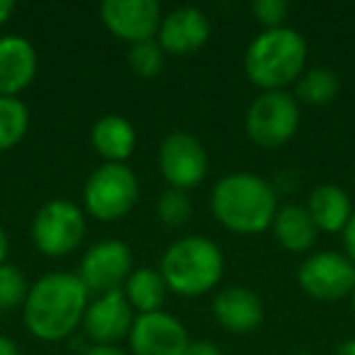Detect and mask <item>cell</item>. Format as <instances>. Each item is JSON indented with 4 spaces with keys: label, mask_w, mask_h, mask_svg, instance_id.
<instances>
[{
    "label": "cell",
    "mask_w": 355,
    "mask_h": 355,
    "mask_svg": "<svg viewBox=\"0 0 355 355\" xmlns=\"http://www.w3.org/2000/svg\"><path fill=\"white\" fill-rule=\"evenodd\" d=\"M88 287L73 272H49L30 285L22 304V319L35 338L56 343L83 326L88 309Z\"/></svg>",
    "instance_id": "6da1fadb"
},
{
    "label": "cell",
    "mask_w": 355,
    "mask_h": 355,
    "mask_svg": "<svg viewBox=\"0 0 355 355\" xmlns=\"http://www.w3.org/2000/svg\"><path fill=\"white\" fill-rule=\"evenodd\" d=\"M209 209L224 229L251 236L268 232L280 207L275 188L266 178L241 171L219 178L209 195Z\"/></svg>",
    "instance_id": "7a4b0ae2"
},
{
    "label": "cell",
    "mask_w": 355,
    "mask_h": 355,
    "mask_svg": "<svg viewBox=\"0 0 355 355\" xmlns=\"http://www.w3.org/2000/svg\"><path fill=\"white\" fill-rule=\"evenodd\" d=\"M306 64V42L292 27L263 30L248 44L243 54V71L246 78L256 88L285 90L290 83L300 80Z\"/></svg>",
    "instance_id": "3957f363"
},
{
    "label": "cell",
    "mask_w": 355,
    "mask_h": 355,
    "mask_svg": "<svg viewBox=\"0 0 355 355\" xmlns=\"http://www.w3.org/2000/svg\"><path fill=\"white\" fill-rule=\"evenodd\" d=\"M158 272L178 297H202L222 282L224 253L207 236H183L166 248Z\"/></svg>",
    "instance_id": "277c9868"
},
{
    "label": "cell",
    "mask_w": 355,
    "mask_h": 355,
    "mask_svg": "<svg viewBox=\"0 0 355 355\" xmlns=\"http://www.w3.org/2000/svg\"><path fill=\"white\" fill-rule=\"evenodd\" d=\"M139 202V180L127 163H103L85 180L83 207L98 222H119Z\"/></svg>",
    "instance_id": "5b68a950"
},
{
    "label": "cell",
    "mask_w": 355,
    "mask_h": 355,
    "mask_svg": "<svg viewBox=\"0 0 355 355\" xmlns=\"http://www.w3.org/2000/svg\"><path fill=\"white\" fill-rule=\"evenodd\" d=\"M300 103L287 90H266L246 110V137L261 148L287 144L300 129Z\"/></svg>",
    "instance_id": "8992f818"
},
{
    "label": "cell",
    "mask_w": 355,
    "mask_h": 355,
    "mask_svg": "<svg viewBox=\"0 0 355 355\" xmlns=\"http://www.w3.org/2000/svg\"><path fill=\"white\" fill-rule=\"evenodd\" d=\"M32 243L49 258H64L80 246L85 236V214L71 200H51L32 219Z\"/></svg>",
    "instance_id": "52a82bcc"
},
{
    "label": "cell",
    "mask_w": 355,
    "mask_h": 355,
    "mask_svg": "<svg viewBox=\"0 0 355 355\" xmlns=\"http://www.w3.org/2000/svg\"><path fill=\"white\" fill-rule=\"evenodd\" d=\"M302 292L319 302H338L355 290V266L336 251L311 253L297 270Z\"/></svg>",
    "instance_id": "ba28073f"
},
{
    "label": "cell",
    "mask_w": 355,
    "mask_h": 355,
    "mask_svg": "<svg viewBox=\"0 0 355 355\" xmlns=\"http://www.w3.org/2000/svg\"><path fill=\"white\" fill-rule=\"evenodd\" d=\"M209 158L200 139L190 132H171L158 146V171L175 190H190L207 175Z\"/></svg>",
    "instance_id": "9c48e42d"
},
{
    "label": "cell",
    "mask_w": 355,
    "mask_h": 355,
    "mask_svg": "<svg viewBox=\"0 0 355 355\" xmlns=\"http://www.w3.org/2000/svg\"><path fill=\"white\" fill-rule=\"evenodd\" d=\"M134 272V256L132 248L119 239H105L85 251L80 261L78 277L88 292H105L122 290L127 277Z\"/></svg>",
    "instance_id": "30bf717a"
},
{
    "label": "cell",
    "mask_w": 355,
    "mask_h": 355,
    "mask_svg": "<svg viewBox=\"0 0 355 355\" xmlns=\"http://www.w3.org/2000/svg\"><path fill=\"white\" fill-rule=\"evenodd\" d=\"M100 20L110 35L132 46L156 40L163 10L156 0H105L100 6Z\"/></svg>",
    "instance_id": "8fae6325"
},
{
    "label": "cell",
    "mask_w": 355,
    "mask_h": 355,
    "mask_svg": "<svg viewBox=\"0 0 355 355\" xmlns=\"http://www.w3.org/2000/svg\"><path fill=\"white\" fill-rule=\"evenodd\" d=\"M127 340L132 355H185L190 345L183 321L168 311L137 314Z\"/></svg>",
    "instance_id": "7c38bea8"
},
{
    "label": "cell",
    "mask_w": 355,
    "mask_h": 355,
    "mask_svg": "<svg viewBox=\"0 0 355 355\" xmlns=\"http://www.w3.org/2000/svg\"><path fill=\"white\" fill-rule=\"evenodd\" d=\"M134 319L137 314L122 290L105 292L88 302L83 316L85 338L90 340V345H119V340L127 338L132 331Z\"/></svg>",
    "instance_id": "4fadbf2b"
},
{
    "label": "cell",
    "mask_w": 355,
    "mask_h": 355,
    "mask_svg": "<svg viewBox=\"0 0 355 355\" xmlns=\"http://www.w3.org/2000/svg\"><path fill=\"white\" fill-rule=\"evenodd\" d=\"M212 35V22L200 8L185 6L175 8L168 15H163L158 27L156 42L163 49V54L185 56L202 49Z\"/></svg>",
    "instance_id": "5bb4252c"
},
{
    "label": "cell",
    "mask_w": 355,
    "mask_h": 355,
    "mask_svg": "<svg viewBox=\"0 0 355 355\" xmlns=\"http://www.w3.org/2000/svg\"><path fill=\"white\" fill-rule=\"evenodd\" d=\"M212 311L217 324L224 331L236 336L251 334L266 319V306H263V300L258 297V292L243 285L219 290L212 300Z\"/></svg>",
    "instance_id": "9a60e30c"
},
{
    "label": "cell",
    "mask_w": 355,
    "mask_h": 355,
    "mask_svg": "<svg viewBox=\"0 0 355 355\" xmlns=\"http://www.w3.org/2000/svg\"><path fill=\"white\" fill-rule=\"evenodd\" d=\"M40 69L37 49L30 40L20 35L0 37V95L17 98L30 88Z\"/></svg>",
    "instance_id": "2e32d148"
},
{
    "label": "cell",
    "mask_w": 355,
    "mask_h": 355,
    "mask_svg": "<svg viewBox=\"0 0 355 355\" xmlns=\"http://www.w3.org/2000/svg\"><path fill=\"white\" fill-rule=\"evenodd\" d=\"M90 144L105 163H127L137 148V129L122 114H105L90 129Z\"/></svg>",
    "instance_id": "e0dca14e"
},
{
    "label": "cell",
    "mask_w": 355,
    "mask_h": 355,
    "mask_svg": "<svg viewBox=\"0 0 355 355\" xmlns=\"http://www.w3.org/2000/svg\"><path fill=\"white\" fill-rule=\"evenodd\" d=\"M304 209L309 212L316 232L324 234H343L353 217V202L348 193L338 185H319L311 190Z\"/></svg>",
    "instance_id": "ac0fdd59"
},
{
    "label": "cell",
    "mask_w": 355,
    "mask_h": 355,
    "mask_svg": "<svg viewBox=\"0 0 355 355\" xmlns=\"http://www.w3.org/2000/svg\"><path fill=\"white\" fill-rule=\"evenodd\" d=\"M270 229L275 234L277 243L290 253L311 251L316 239H319V232H316L309 212L302 205H285V207L277 209Z\"/></svg>",
    "instance_id": "d6986e66"
},
{
    "label": "cell",
    "mask_w": 355,
    "mask_h": 355,
    "mask_svg": "<svg viewBox=\"0 0 355 355\" xmlns=\"http://www.w3.org/2000/svg\"><path fill=\"white\" fill-rule=\"evenodd\" d=\"M122 292L137 314H151V311H161L168 287L156 268H134V272L124 282Z\"/></svg>",
    "instance_id": "ffe728a7"
},
{
    "label": "cell",
    "mask_w": 355,
    "mask_h": 355,
    "mask_svg": "<svg viewBox=\"0 0 355 355\" xmlns=\"http://www.w3.org/2000/svg\"><path fill=\"white\" fill-rule=\"evenodd\" d=\"M338 90H340L338 73L331 69H324V66H316V69H309L300 76L295 88V98L297 103H304L309 107H324V105L334 103Z\"/></svg>",
    "instance_id": "44dd1931"
},
{
    "label": "cell",
    "mask_w": 355,
    "mask_h": 355,
    "mask_svg": "<svg viewBox=\"0 0 355 355\" xmlns=\"http://www.w3.org/2000/svg\"><path fill=\"white\" fill-rule=\"evenodd\" d=\"M30 129V110L20 98L0 95V151L15 148Z\"/></svg>",
    "instance_id": "7402d4cb"
},
{
    "label": "cell",
    "mask_w": 355,
    "mask_h": 355,
    "mask_svg": "<svg viewBox=\"0 0 355 355\" xmlns=\"http://www.w3.org/2000/svg\"><path fill=\"white\" fill-rule=\"evenodd\" d=\"M27 292H30V285H27L25 272L17 266L3 263L0 266V311L22 306L27 300Z\"/></svg>",
    "instance_id": "603a6c76"
},
{
    "label": "cell",
    "mask_w": 355,
    "mask_h": 355,
    "mask_svg": "<svg viewBox=\"0 0 355 355\" xmlns=\"http://www.w3.org/2000/svg\"><path fill=\"white\" fill-rule=\"evenodd\" d=\"M163 64H166V54L156 40L129 46V69L139 78H156L163 71Z\"/></svg>",
    "instance_id": "cb8c5ba5"
},
{
    "label": "cell",
    "mask_w": 355,
    "mask_h": 355,
    "mask_svg": "<svg viewBox=\"0 0 355 355\" xmlns=\"http://www.w3.org/2000/svg\"><path fill=\"white\" fill-rule=\"evenodd\" d=\"M156 214L166 227L178 229V227H183V224H188L190 214H193V202H190L188 193L168 188L166 193L158 198Z\"/></svg>",
    "instance_id": "d4e9b609"
},
{
    "label": "cell",
    "mask_w": 355,
    "mask_h": 355,
    "mask_svg": "<svg viewBox=\"0 0 355 355\" xmlns=\"http://www.w3.org/2000/svg\"><path fill=\"white\" fill-rule=\"evenodd\" d=\"M292 6L287 0H256L251 3V12L266 30H277L285 27V20L290 15Z\"/></svg>",
    "instance_id": "484cf974"
},
{
    "label": "cell",
    "mask_w": 355,
    "mask_h": 355,
    "mask_svg": "<svg viewBox=\"0 0 355 355\" xmlns=\"http://www.w3.org/2000/svg\"><path fill=\"white\" fill-rule=\"evenodd\" d=\"M340 236H343V256L355 266V212H353L348 227L343 229V234H340Z\"/></svg>",
    "instance_id": "4316f807"
},
{
    "label": "cell",
    "mask_w": 355,
    "mask_h": 355,
    "mask_svg": "<svg viewBox=\"0 0 355 355\" xmlns=\"http://www.w3.org/2000/svg\"><path fill=\"white\" fill-rule=\"evenodd\" d=\"M185 355H222V350L212 340H190Z\"/></svg>",
    "instance_id": "83f0119b"
},
{
    "label": "cell",
    "mask_w": 355,
    "mask_h": 355,
    "mask_svg": "<svg viewBox=\"0 0 355 355\" xmlns=\"http://www.w3.org/2000/svg\"><path fill=\"white\" fill-rule=\"evenodd\" d=\"M80 355H132L119 345H88Z\"/></svg>",
    "instance_id": "f1b7e54d"
},
{
    "label": "cell",
    "mask_w": 355,
    "mask_h": 355,
    "mask_svg": "<svg viewBox=\"0 0 355 355\" xmlns=\"http://www.w3.org/2000/svg\"><path fill=\"white\" fill-rule=\"evenodd\" d=\"M0 355H22L20 345L12 338H8V336H0Z\"/></svg>",
    "instance_id": "f546056e"
},
{
    "label": "cell",
    "mask_w": 355,
    "mask_h": 355,
    "mask_svg": "<svg viewBox=\"0 0 355 355\" xmlns=\"http://www.w3.org/2000/svg\"><path fill=\"white\" fill-rule=\"evenodd\" d=\"M15 3L12 0H0V27L6 25L8 20L12 17V12H15Z\"/></svg>",
    "instance_id": "4dcf8cb0"
},
{
    "label": "cell",
    "mask_w": 355,
    "mask_h": 355,
    "mask_svg": "<svg viewBox=\"0 0 355 355\" xmlns=\"http://www.w3.org/2000/svg\"><path fill=\"white\" fill-rule=\"evenodd\" d=\"M8 248H10V241H8L6 229H3V224H0V266L6 263V258H8Z\"/></svg>",
    "instance_id": "1f68e13d"
},
{
    "label": "cell",
    "mask_w": 355,
    "mask_h": 355,
    "mask_svg": "<svg viewBox=\"0 0 355 355\" xmlns=\"http://www.w3.org/2000/svg\"><path fill=\"white\" fill-rule=\"evenodd\" d=\"M336 355H355V338H345L343 343H338Z\"/></svg>",
    "instance_id": "d6a6232c"
},
{
    "label": "cell",
    "mask_w": 355,
    "mask_h": 355,
    "mask_svg": "<svg viewBox=\"0 0 355 355\" xmlns=\"http://www.w3.org/2000/svg\"><path fill=\"white\" fill-rule=\"evenodd\" d=\"M350 306H353V314H355V290L350 292Z\"/></svg>",
    "instance_id": "836d02e7"
},
{
    "label": "cell",
    "mask_w": 355,
    "mask_h": 355,
    "mask_svg": "<svg viewBox=\"0 0 355 355\" xmlns=\"http://www.w3.org/2000/svg\"><path fill=\"white\" fill-rule=\"evenodd\" d=\"M297 355H311V353H306V350H300V353H297Z\"/></svg>",
    "instance_id": "e575fe53"
}]
</instances>
